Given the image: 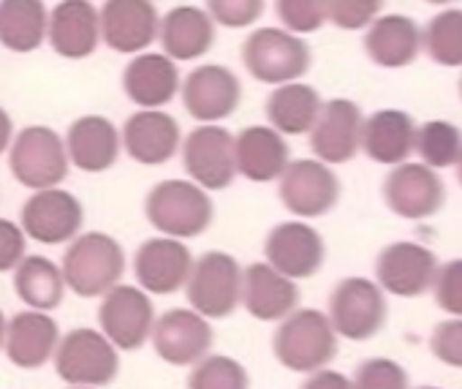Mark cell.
<instances>
[{"mask_svg": "<svg viewBox=\"0 0 462 389\" xmlns=\"http://www.w3.org/2000/svg\"><path fill=\"white\" fill-rule=\"evenodd\" d=\"M147 224L174 240H193L204 235L215 221V202L209 190L188 177H171L155 182L144 197Z\"/></svg>", "mask_w": 462, "mask_h": 389, "instance_id": "obj_1", "label": "cell"}, {"mask_svg": "<svg viewBox=\"0 0 462 389\" xmlns=\"http://www.w3.org/2000/svg\"><path fill=\"white\" fill-rule=\"evenodd\" d=\"M125 251L106 232H79L60 262L66 289L77 297L96 300L117 286L125 275Z\"/></svg>", "mask_w": 462, "mask_h": 389, "instance_id": "obj_2", "label": "cell"}, {"mask_svg": "<svg viewBox=\"0 0 462 389\" xmlns=\"http://www.w3.org/2000/svg\"><path fill=\"white\" fill-rule=\"evenodd\" d=\"M275 359L291 373H313L329 367L337 357V332L327 313L316 308H297L278 321L273 335Z\"/></svg>", "mask_w": 462, "mask_h": 389, "instance_id": "obj_3", "label": "cell"}, {"mask_svg": "<svg viewBox=\"0 0 462 389\" xmlns=\"http://www.w3.org/2000/svg\"><path fill=\"white\" fill-rule=\"evenodd\" d=\"M240 60L256 82L278 88L286 82H300L310 71L313 50L302 36L286 28L264 25L248 33L240 47Z\"/></svg>", "mask_w": 462, "mask_h": 389, "instance_id": "obj_4", "label": "cell"}, {"mask_svg": "<svg viewBox=\"0 0 462 389\" xmlns=\"http://www.w3.org/2000/svg\"><path fill=\"white\" fill-rule=\"evenodd\" d=\"M60 381L69 386H109L120 373V351L93 327H74L60 335L52 354Z\"/></svg>", "mask_w": 462, "mask_h": 389, "instance_id": "obj_5", "label": "cell"}, {"mask_svg": "<svg viewBox=\"0 0 462 389\" xmlns=\"http://www.w3.org/2000/svg\"><path fill=\"white\" fill-rule=\"evenodd\" d=\"M9 169L28 190L63 185L71 171L63 136L50 125H25L9 144Z\"/></svg>", "mask_w": 462, "mask_h": 389, "instance_id": "obj_6", "label": "cell"}, {"mask_svg": "<svg viewBox=\"0 0 462 389\" xmlns=\"http://www.w3.org/2000/svg\"><path fill=\"white\" fill-rule=\"evenodd\" d=\"M188 305L204 319H228L240 308L243 264L226 251H204L185 281Z\"/></svg>", "mask_w": 462, "mask_h": 389, "instance_id": "obj_7", "label": "cell"}, {"mask_svg": "<svg viewBox=\"0 0 462 389\" xmlns=\"http://www.w3.org/2000/svg\"><path fill=\"white\" fill-rule=\"evenodd\" d=\"M188 180L204 190H226L237 177L235 134L220 123H199L180 144Z\"/></svg>", "mask_w": 462, "mask_h": 389, "instance_id": "obj_8", "label": "cell"}, {"mask_svg": "<svg viewBox=\"0 0 462 389\" xmlns=\"http://www.w3.org/2000/svg\"><path fill=\"white\" fill-rule=\"evenodd\" d=\"M340 180L329 163L319 158H297L289 161L283 174L278 177L281 205L294 218H321L332 213L340 202Z\"/></svg>", "mask_w": 462, "mask_h": 389, "instance_id": "obj_9", "label": "cell"}, {"mask_svg": "<svg viewBox=\"0 0 462 389\" xmlns=\"http://www.w3.org/2000/svg\"><path fill=\"white\" fill-rule=\"evenodd\" d=\"M329 321L335 332L346 340L375 338L389 319V305L383 289L367 278H343L329 294Z\"/></svg>", "mask_w": 462, "mask_h": 389, "instance_id": "obj_10", "label": "cell"}, {"mask_svg": "<svg viewBox=\"0 0 462 389\" xmlns=\"http://www.w3.org/2000/svg\"><path fill=\"white\" fill-rule=\"evenodd\" d=\"M20 227L42 245H69L85 227V208L77 193L60 185L42 188L20 208Z\"/></svg>", "mask_w": 462, "mask_h": 389, "instance_id": "obj_11", "label": "cell"}, {"mask_svg": "<svg viewBox=\"0 0 462 389\" xmlns=\"http://www.w3.org/2000/svg\"><path fill=\"white\" fill-rule=\"evenodd\" d=\"M155 305L152 297L136 283L112 286L98 305V329L115 343L117 351H139L152 332Z\"/></svg>", "mask_w": 462, "mask_h": 389, "instance_id": "obj_12", "label": "cell"}, {"mask_svg": "<svg viewBox=\"0 0 462 389\" xmlns=\"http://www.w3.org/2000/svg\"><path fill=\"white\" fill-rule=\"evenodd\" d=\"M180 98H182L185 112L196 123H220L240 109L245 90H243L240 77L228 66L204 63V66H196L182 79Z\"/></svg>", "mask_w": 462, "mask_h": 389, "instance_id": "obj_13", "label": "cell"}, {"mask_svg": "<svg viewBox=\"0 0 462 389\" xmlns=\"http://www.w3.org/2000/svg\"><path fill=\"white\" fill-rule=\"evenodd\" d=\"M215 340V332L209 327V319L196 313L193 308H171L161 316H155L150 343L155 354L174 367H190L201 357L209 354Z\"/></svg>", "mask_w": 462, "mask_h": 389, "instance_id": "obj_14", "label": "cell"}, {"mask_svg": "<svg viewBox=\"0 0 462 389\" xmlns=\"http://www.w3.org/2000/svg\"><path fill=\"white\" fill-rule=\"evenodd\" d=\"M98 23L101 44L117 55H139L158 42L161 14L155 0H104Z\"/></svg>", "mask_w": 462, "mask_h": 389, "instance_id": "obj_15", "label": "cell"}, {"mask_svg": "<svg viewBox=\"0 0 462 389\" xmlns=\"http://www.w3.org/2000/svg\"><path fill=\"white\" fill-rule=\"evenodd\" d=\"M383 202L386 208L408 221L432 218L446 202L443 180L427 163H397L383 180Z\"/></svg>", "mask_w": 462, "mask_h": 389, "instance_id": "obj_16", "label": "cell"}, {"mask_svg": "<svg viewBox=\"0 0 462 389\" xmlns=\"http://www.w3.org/2000/svg\"><path fill=\"white\" fill-rule=\"evenodd\" d=\"M193 254L185 240L174 237H150L134 254V278L136 286L150 297H169L185 289V281L193 267Z\"/></svg>", "mask_w": 462, "mask_h": 389, "instance_id": "obj_17", "label": "cell"}, {"mask_svg": "<svg viewBox=\"0 0 462 389\" xmlns=\"http://www.w3.org/2000/svg\"><path fill=\"white\" fill-rule=\"evenodd\" d=\"M324 259V237L308 221H283L273 227L264 240V262L291 281H308L319 275Z\"/></svg>", "mask_w": 462, "mask_h": 389, "instance_id": "obj_18", "label": "cell"}, {"mask_svg": "<svg viewBox=\"0 0 462 389\" xmlns=\"http://www.w3.org/2000/svg\"><path fill=\"white\" fill-rule=\"evenodd\" d=\"M123 153L142 166L169 163L182 144V128L166 109H136L120 128Z\"/></svg>", "mask_w": 462, "mask_h": 389, "instance_id": "obj_19", "label": "cell"}, {"mask_svg": "<svg viewBox=\"0 0 462 389\" xmlns=\"http://www.w3.org/2000/svg\"><path fill=\"white\" fill-rule=\"evenodd\" d=\"M362 109L351 98L324 101L313 128L308 131L313 155L329 166L348 163L362 147Z\"/></svg>", "mask_w": 462, "mask_h": 389, "instance_id": "obj_20", "label": "cell"}, {"mask_svg": "<svg viewBox=\"0 0 462 389\" xmlns=\"http://www.w3.org/2000/svg\"><path fill=\"white\" fill-rule=\"evenodd\" d=\"M180 66L163 52H139L123 69V93L136 109H163L180 96Z\"/></svg>", "mask_w": 462, "mask_h": 389, "instance_id": "obj_21", "label": "cell"}, {"mask_svg": "<svg viewBox=\"0 0 462 389\" xmlns=\"http://www.w3.org/2000/svg\"><path fill=\"white\" fill-rule=\"evenodd\" d=\"M438 270V256L419 243H392L375 259L378 286L394 297H421L432 289V278Z\"/></svg>", "mask_w": 462, "mask_h": 389, "instance_id": "obj_22", "label": "cell"}, {"mask_svg": "<svg viewBox=\"0 0 462 389\" xmlns=\"http://www.w3.org/2000/svg\"><path fill=\"white\" fill-rule=\"evenodd\" d=\"M47 44L66 60H85L101 44V23L93 0H60L50 9Z\"/></svg>", "mask_w": 462, "mask_h": 389, "instance_id": "obj_23", "label": "cell"}, {"mask_svg": "<svg viewBox=\"0 0 462 389\" xmlns=\"http://www.w3.org/2000/svg\"><path fill=\"white\" fill-rule=\"evenodd\" d=\"M63 142H66V153H69L71 166L85 171V174L109 171L123 153L120 128L104 115L77 117L69 125Z\"/></svg>", "mask_w": 462, "mask_h": 389, "instance_id": "obj_24", "label": "cell"}, {"mask_svg": "<svg viewBox=\"0 0 462 389\" xmlns=\"http://www.w3.org/2000/svg\"><path fill=\"white\" fill-rule=\"evenodd\" d=\"M300 305L297 281L286 278L267 262H254L243 267V297L245 308L256 321H281Z\"/></svg>", "mask_w": 462, "mask_h": 389, "instance_id": "obj_25", "label": "cell"}, {"mask_svg": "<svg viewBox=\"0 0 462 389\" xmlns=\"http://www.w3.org/2000/svg\"><path fill=\"white\" fill-rule=\"evenodd\" d=\"M58 340H60L58 321L47 310L25 308L17 316H12L6 324L4 354L9 357L12 365L23 370H39L52 359Z\"/></svg>", "mask_w": 462, "mask_h": 389, "instance_id": "obj_26", "label": "cell"}, {"mask_svg": "<svg viewBox=\"0 0 462 389\" xmlns=\"http://www.w3.org/2000/svg\"><path fill=\"white\" fill-rule=\"evenodd\" d=\"M217 25L207 14V9L182 4L169 9L161 17L158 25V44L163 55H169L174 63H193L204 58L215 44Z\"/></svg>", "mask_w": 462, "mask_h": 389, "instance_id": "obj_27", "label": "cell"}, {"mask_svg": "<svg viewBox=\"0 0 462 389\" xmlns=\"http://www.w3.org/2000/svg\"><path fill=\"white\" fill-rule=\"evenodd\" d=\"M291 161V147L273 125H248L235 136L237 177L251 182H273Z\"/></svg>", "mask_w": 462, "mask_h": 389, "instance_id": "obj_28", "label": "cell"}, {"mask_svg": "<svg viewBox=\"0 0 462 389\" xmlns=\"http://www.w3.org/2000/svg\"><path fill=\"white\" fill-rule=\"evenodd\" d=\"M365 52L381 69H405L421 52V28L405 14H383L367 25Z\"/></svg>", "mask_w": 462, "mask_h": 389, "instance_id": "obj_29", "label": "cell"}, {"mask_svg": "<svg viewBox=\"0 0 462 389\" xmlns=\"http://www.w3.org/2000/svg\"><path fill=\"white\" fill-rule=\"evenodd\" d=\"M416 147V123L402 109H378L362 123V153L386 166L408 161Z\"/></svg>", "mask_w": 462, "mask_h": 389, "instance_id": "obj_30", "label": "cell"}, {"mask_svg": "<svg viewBox=\"0 0 462 389\" xmlns=\"http://www.w3.org/2000/svg\"><path fill=\"white\" fill-rule=\"evenodd\" d=\"M50 9L44 0H0V47L31 55L47 44Z\"/></svg>", "mask_w": 462, "mask_h": 389, "instance_id": "obj_31", "label": "cell"}, {"mask_svg": "<svg viewBox=\"0 0 462 389\" xmlns=\"http://www.w3.org/2000/svg\"><path fill=\"white\" fill-rule=\"evenodd\" d=\"M321 96L313 85L305 82H286L273 88L264 104V115L275 131L283 136H302L313 128L321 112Z\"/></svg>", "mask_w": 462, "mask_h": 389, "instance_id": "obj_32", "label": "cell"}, {"mask_svg": "<svg viewBox=\"0 0 462 389\" xmlns=\"http://www.w3.org/2000/svg\"><path fill=\"white\" fill-rule=\"evenodd\" d=\"M14 292L25 308L33 310H55L63 305L66 297V278L58 262L28 254L17 267H14Z\"/></svg>", "mask_w": 462, "mask_h": 389, "instance_id": "obj_33", "label": "cell"}, {"mask_svg": "<svg viewBox=\"0 0 462 389\" xmlns=\"http://www.w3.org/2000/svg\"><path fill=\"white\" fill-rule=\"evenodd\" d=\"M421 50L438 66L462 69V9L435 14L421 31Z\"/></svg>", "mask_w": 462, "mask_h": 389, "instance_id": "obj_34", "label": "cell"}, {"mask_svg": "<svg viewBox=\"0 0 462 389\" xmlns=\"http://www.w3.org/2000/svg\"><path fill=\"white\" fill-rule=\"evenodd\" d=\"M413 153H419L421 163H427L430 169L454 166L462 155V131L448 120H430L416 128Z\"/></svg>", "mask_w": 462, "mask_h": 389, "instance_id": "obj_35", "label": "cell"}, {"mask_svg": "<svg viewBox=\"0 0 462 389\" xmlns=\"http://www.w3.org/2000/svg\"><path fill=\"white\" fill-rule=\"evenodd\" d=\"M188 389H251L248 367L226 354H207L188 373Z\"/></svg>", "mask_w": 462, "mask_h": 389, "instance_id": "obj_36", "label": "cell"}, {"mask_svg": "<svg viewBox=\"0 0 462 389\" xmlns=\"http://www.w3.org/2000/svg\"><path fill=\"white\" fill-rule=\"evenodd\" d=\"M275 14L281 28L310 36L327 25V0H275Z\"/></svg>", "mask_w": 462, "mask_h": 389, "instance_id": "obj_37", "label": "cell"}, {"mask_svg": "<svg viewBox=\"0 0 462 389\" xmlns=\"http://www.w3.org/2000/svg\"><path fill=\"white\" fill-rule=\"evenodd\" d=\"M267 9V0H207V14L228 31L254 28Z\"/></svg>", "mask_w": 462, "mask_h": 389, "instance_id": "obj_38", "label": "cell"}, {"mask_svg": "<svg viewBox=\"0 0 462 389\" xmlns=\"http://www.w3.org/2000/svg\"><path fill=\"white\" fill-rule=\"evenodd\" d=\"M351 386L354 389H408V373L394 359L373 357L356 367Z\"/></svg>", "mask_w": 462, "mask_h": 389, "instance_id": "obj_39", "label": "cell"}, {"mask_svg": "<svg viewBox=\"0 0 462 389\" xmlns=\"http://www.w3.org/2000/svg\"><path fill=\"white\" fill-rule=\"evenodd\" d=\"M383 0H327V23L340 31H362L381 17Z\"/></svg>", "mask_w": 462, "mask_h": 389, "instance_id": "obj_40", "label": "cell"}, {"mask_svg": "<svg viewBox=\"0 0 462 389\" xmlns=\"http://www.w3.org/2000/svg\"><path fill=\"white\" fill-rule=\"evenodd\" d=\"M432 294L440 310L462 319V259L446 262L443 267L435 270Z\"/></svg>", "mask_w": 462, "mask_h": 389, "instance_id": "obj_41", "label": "cell"}, {"mask_svg": "<svg viewBox=\"0 0 462 389\" xmlns=\"http://www.w3.org/2000/svg\"><path fill=\"white\" fill-rule=\"evenodd\" d=\"M430 348L443 365L462 370V319L457 316V319L435 324L432 338H430Z\"/></svg>", "mask_w": 462, "mask_h": 389, "instance_id": "obj_42", "label": "cell"}, {"mask_svg": "<svg viewBox=\"0 0 462 389\" xmlns=\"http://www.w3.org/2000/svg\"><path fill=\"white\" fill-rule=\"evenodd\" d=\"M28 256V235L20 221L0 218V273H14V267Z\"/></svg>", "mask_w": 462, "mask_h": 389, "instance_id": "obj_43", "label": "cell"}, {"mask_svg": "<svg viewBox=\"0 0 462 389\" xmlns=\"http://www.w3.org/2000/svg\"><path fill=\"white\" fill-rule=\"evenodd\" d=\"M300 389H354V386H351V378L348 375H343L337 370L321 367V370L308 373V378L302 381Z\"/></svg>", "mask_w": 462, "mask_h": 389, "instance_id": "obj_44", "label": "cell"}, {"mask_svg": "<svg viewBox=\"0 0 462 389\" xmlns=\"http://www.w3.org/2000/svg\"><path fill=\"white\" fill-rule=\"evenodd\" d=\"M14 134H17V128H14V120H12V115H9L4 107H0V155L9 153V144H12Z\"/></svg>", "mask_w": 462, "mask_h": 389, "instance_id": "obj_45", "label": "cell"}, {"mask_svg": "<svg viewBox=\"0 0 462 389\" xmlns=\"http://www.w3.org/2000/svg\"><path fill=\"white\" fill-rule=\"evenodd\" d=\"M6 324H9V319L4 310H0V351H4V340H6Z\"/></svg>", "mask_w": 462, "mask_h": 389, "instance_id": "obj_46", "label": "cell"}, {"mask_svg": "<svg viewBox=\"0 0 462 389\" xmlns=\"http://www.w3.org/2000/svg\"><path fill=\"white\" fill-rule=\"evenodd\" d=\"M432 6H446V4H457V0H427Z\"/></svg>", "mask_w": 462, "mask_h": 389, "instance_id": "obj_47", "label": "cell"}, {"mask_svg": "<svg viewBox=\"0 0 462 389\" xmlns=\"http://www.w3.org/2000/svg\"><path fill=\"white\" fill-rule=\"evenodd\" d=\"M457 177H459V185H462V155H459V161H457Z\"/></svg>", "mask_w": 462, "mask_h": 389, "instance_id": "obj_48", "label": "cell"}, {"mask_svg": "<svg viewBox=\"0 0 462 389\" xmlns=\"http://www.w3.org/2000/svg\"><path fill=\"white\" fill-rule=\"evenodd\" d=\"M69 389H101V386H69Z\"/></svg>", "mask_w": 462, "mask_h": 389, "instance_id": "obj_49", "label": "cell"}, {"mask_svg": "<svg viewBox=\"0 0 462 389\" xmlns=\"http://www.w3.org/2000/svg\"><path fill=\"white\" fill-rule=\"evenodd\" d=\"M459 96H462V77H459Z\"/></svg>", "mask_w": 462, "mask_h": 389, "instance_id": "obj_50", "label": "cell"}, {"mask_svg": "<svg viewBox=\"0 0 462 389\" xmlns=\"http://www.w3.org/2000/svg\"><path fill=\"white\" fill-rule=\"evenodd\" d=\"M419 389H438V386H419Z\"/></svg>", "mask_w": 462, "mask_h": 389, "instance_id": "obj_51", "label": "cell"}, {"mask_svg": "<svg viewBox=\"0 0 462 389\" xmlns=\"http://www.w3.org/2000/svg\"><path fill=\"white\" fill-rule=\"evenodd\" d=\"M155 4H158V0H155Z\"/></svg>", "mask_w": 462, "mask_h": 389, "instance_id": "obj_52", "label": "cell"}]
</instances>
